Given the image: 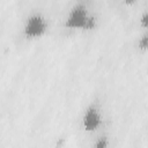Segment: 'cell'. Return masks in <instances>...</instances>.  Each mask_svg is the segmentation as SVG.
I'll return each instance as SVG.
<instances>
[{
    "mask_svg": "<svg viewBox=\"0 0 148 148\" xmlns=\"http://www.w3.org/2000/svg\"><path fill=\"white\" fill-rule=\"evenodd\" d=\"M91 18L88 17L87 12L83 7H75L67 17L66 25L69 28H84L90 27Z\"/></svg>",
    "mask_w": 148,
    "mask_h": 148,
    "instance_id": "1",
    "label": "cell"
},
{
    "mask_svg": "<svg viewBox=\"0 0 148 148\" xmlns=\"http://www.w3.org/2000/svg\"><path fill=\"white\" fill-rule=\"evenodd\" d=\"M45 29H46V23L44 18L39 16L38 14H35L28 18L25 27H24V32L28 37L36 38V37L42 36Z\"/></svg>",
    "mask_w": 148,
    "mask_h": 148,
    "instance_id": "2",
    "label": "cell"
},
{
    "mask_svg": "<svg viewBox=\"0 0 148 148\" xmlns=\"http://www.w3.org/2000/svg\"><path fill=\"white\" fill-rule=\"evenodd\" d=\"M99 123H101V118H99L98 111L94 106H90L84 112V116H83L82 124H83L84 130L86 131H92L99 125Z\"/></svg>",
    "mask_w": 148,
    "mask_h": 148,
    "instance_id": "3",
    "label": "cell"
},
{
    "mask_svg": "<svg viewBox=\"0 0 148 148\" xmlns=\"http://www.w3.org/2000/svg\"><path fill=\"white\" fill-rule=\"evenodd\" d=\"M95 148H108V141H106L105 139H102V138H101V139L96 142Z\"/></svg>",
    "mask_w": 148,
    "mask_h": 148,
    "instance_id": "4",
    "label": "cell"
},
{
    "mask_svg": "<svg viewBox=\"0 0 148 148\" xmlns=\"http://www.w3.org/2000/svg\"><path fill=\"white\" fill-rule=\"evenodd\" d=\"M141 22H142V24H143L145 27H148V13H147V14H145V15L142 16Z\"/></svg>",
    "mask_w": 148,
    "mask_h": 148,
    "instance_id": "5",
    "label": "cell"
}]
</instances>
